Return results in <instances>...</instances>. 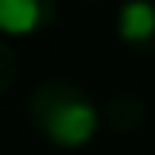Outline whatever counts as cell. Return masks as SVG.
Masks as SVG:
<instances>
[{
    "label": "cell",
    "mask_w": 155,
    "mask_h": 155,
    "mask_svg": "<svg viewBox=\"0 0 155 155\" xmlns=\"http://www.w3.org/2000/svg\"><path fill=\"white\" fill-rule=\"evenodd\" d=\"M17 76H21V55L11 41L0 38V93H7L17 83Z\"/></svg>",
    "instance_id": "5b68a950"
},
{
    "label": "cell",
    "mask_w": 155,
    "mask_h": 155,
    "mask_svg": "<svg viewBox=\"0 0 155 155\" xmlns=\"http://www.w3.org/2000/svg\"><path fill=\"white\" fill-rule=\"evenodd\" d=\"M117 38L131 52H155V0H124L117 11Z\"/></svg>",
    "instance_id": "3957f363"
},
{
    "label": "cell",
    "mask_w": 155,
    "mask_h": 155,
    "mask_svg": "<svg viewBox=\"0 0 155 155\" xmlns=\"http://www.w3.org/2000/svg\"><path fill=\"white\" fill-rule=\"evenodd\" d=\"M55 17V0H0V35H38Z\"/></svg>",
    "instance_id": "7a4b0ae2"
},
{
    "label": "cell",
    "mask_w": 155,
    "mask_h": 155,
    "mask_svg": "<svg viewBox=\"0 0 155 155\" xmlns=\"http://www.w3.org/2000/svg\"><path fill=\"white\" fill-rule=\"evenodd\" d=\"M28 121L55 148H83L100 131V110L93 97L69 79H45L31 90Z\"/></svg>",
    "instance_id": "6da1fadb"
},
{
    "label": "cell",
    "mask_w": 155,
    "mask_h": 155,
    "mask_svg": "<svg viewBox=\"0 0 155 155\" xmlns=\"http://www.w3.org/2000/svg\"><path fill=\"white\" fill-rule=\"evenodd\" d=\"M107 121H110L114 131H138V127L145 124V104H141V97H134V93H117L110 97V104H107Z\"/></svg>",
    "instance_id": "277c9868"
}]
</instances>
